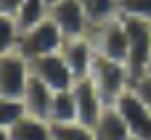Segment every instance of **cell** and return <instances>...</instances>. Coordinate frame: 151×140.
Returning <instances> with one entry per match:
<instances>
[{
    "instance_id": "cell-1",
    "label": "cell",
    "mask_w": 151,
    "mask_h": 140,
    "mask_svg": "<svg viewBox=\"0 0 151 140\" xmlns=\"http://www.w3.org/2000/svg\"><path fill=\"white\" fill-rule=\"evenodd\" d=\"M90 79L96 82V87H98V93H101L106 106H111L133 85V74H130L127 64L106 58L101 53H96V61H93V69H90Z\"/></svg>"
},
{
    "instance_id": "cell-2",
    "label": "cell",
    "mask_w": 151,
    "mask_h": 140,
    "mask_svg": "<svg viewBox=\"0 0 151 140\" xmlns=\"http://www.w3.org/2000/svg\"><path fill=\"white\" fill-rule=\"evenodd\" d=\"M122 21L127 29V69L138 79L151 66V19L122 16Z\"/></svg>"
},
{
    "instance_id": "cell-3",
    "label": "cell",
    "mask_w": 151,
    "mask_h": 140,
    "mask_svg": "<svg viewBox=\"0 0 151 140\" xmlns=\"http://www.w3.org/2000/svg\"><path fill=\"white\" fill-rule=\"evenodd\" d=\"M64 34H61V29L50 21V16L45 19V21H40V24H35V26H29V29H24V32H19V40H16V48L32 61V58H37V56H45V53H56V50H61V45H64Z\"/></svg>"
},
{
    "instance_id": "cell-4",
    "label": "cell",
    "mask_w": 151,
    "mask_h": 140,
    "mask_svg": "<svg viewBox=\"0 0 151 140\" xmlns=\"http://www.w3.org/2000/svg\"><path fill=\"white\" fill-rule=\"evenodd\" d=\"M111 106H117V111L122 114V119H125L133 140H151V109L143 103V98L135 93L133 85Z\"/></svg>"
},
{
    "instance_id": "cell-5",
    "label": "cell",
    "mask_w": 151,
    "mask_h": 140,
    "mask_svg": "<svg viewBox=\"0 0 151 140\" xmlns=\"http://www.w3.org/2000/svg\"><path fill=\"white\" fill-rule=\"evenodd\" d=\"M90 40H93V45H96V53L127 64V29H125L122 16H114V19H109V21L93 26Z\"/></svg>"
},
{
    "instance_id": "cell-6",
    "label": "cell",
    "mask_w": 151,
    "mask_h": 140,
    "mask_svg": "<svg viewBox=\"0 0 151 140\" xmlns=\"http://www.w3.org/2000/svg\"><path fill=\"white\" fill-rule=\"evenodd\" d=\"M29 77H32L29 58L19 48H13V50L0 56V95L21 98L24 90H27Z\"/></svg>"
},
{
    "instance_id": "cell-7",
    "label": "cell",
    "mask_w": 151,
    "mask_h": 140,
    "mask_svg": "<svg viewBox=\"0 0 151 140\" xmlns=\"http://www.w3.org/2000/svg\"><path fill=\"white\" fill-rule=\"evenodd\" d=\"M50 21L61 29V34L69 37H88L93 32V21L88 19L80 0H53L50 3Z\"/></svg>"
},
{
    "instance_id": "cell-8",
    "label": "cell",
    "mask_w": 151,
    "mask_h": 140,
    "mask_svg": "<svg viewBox=\"0 0 151 140\" xmlns=\"http://www.w3.org/2000/svg\"><path fill=\"white\" fill-rule=\"evenodd\" d=\"M29 66H32V74L40 77V79H42L48 87H53V90H69V87L77 82L74 74H72V69L66 66V61H64V56H61V50L37 56V58L29 61Z\"/></svg>"
},
{
    "instance_id": "cell-9",
    "label": "cell",
    "mask_w": 151,
    "mask_h": 140,
    "mask_svg": "<svg viewBox=\"0 0 151 140\" xmlns=\"http://www.w3.org/2000/svg\"><path fill=\"white\" fill-rule=\"evenodd\" d=\"M72 93H74V101H77V122L93 127V124L98 122L101 111L106 109V103H104V98H101L96 82L90 79V74H88V77H80V79L72 85Z\"/></svg>"
},
{
    "instance_id": "cell-10",
    "label": "cell",
    "mask_w": 151,
    "mask_h": 140,
    "mask_svg": "<svg viewBox=\"0 0 151 140\" xmlns=\"http://www.w3.org/2000/svg\"><path fill=\"white\" fill-rule=\"evenodd\" d=\"M61 56H64L66 66L72 69L74 79H80V77H88L90 69H93L96 45H93L90 34H88V37H69V40H64V45H61Z\"/></svg>"
},
{
    "instance_id": "cell-11",
    "label": "cell",
    "mask_w": 151,
    "mask_h": 140,
    "mask_svg": "<svg viewBox=\"0 0 151 140\" xmlns=\"http://www.w3.org/2000/svg\"><path fill=\"white\" fill-rule=\"evenodd\" d=\"M53 87H48L40 77H29V82H27V90H24V95H21V101H24V106H27V114H32V116H40V119H48L50 122V103H53Z\"/></svg>"
},
{
    "instance_id": "cell-12",
    "label": "cell",
    "mask_w": 151,
    "mask_h": 140,
    "mask_svg": "<svg viewBox=\"0 0 151 140\" xmlns=\"http://www.w3.org/2000/svg\"><path fill=\"white\" fill-rule=\"evenodd\" d=\"M96 140H133L122 114L117 111V106H106L98 116V122L93 124Z\"/></svg>"
},
{
    "instance_id": "cell-13",
    "label": "cell",
    "mask_w": 151,
    "mask_h": 140,
    "mask_svg": "<svg viewBox=\"0 0 151 140\" xmlns=\"http://www.w3.org/2000/svg\"><path fill=\"white\" fill-rule=\"evenodd\" d=\"M11 140H53V124L48 119L24 114L11 127Z\"/></svg>"
},
{
    "instance_id": "cell-14",
    "label": "cell",
    "mask_w": 151,
    "mask_h": 140,
    "mask_svg": "<svg viewBox=\"0 0 151 140\" xmlns=\"http://www.w3.org/2000/svg\"><path fill=\"white\" fill-rule=\"evenodd\" d=\"M48 13H50V3H48V0H21V5H19V11H16V16H13L16 29L24 32V29H29V26L45 21Z\"/></svg>"
},
{
    "instance_id": "cell-15",
    "label": "cell",
    "mask_w": 151,
    "mask_h": 140,
    "mask_svg": "<svg viewBox=\"0 0 151 140\" xmlns=\"http://www.w3.org/2000/svg\"><path fill=\"white\" fill-rule=\"evenodd\" d=\"M50 122H53V124L77 122V101H74L72 87H69V90H56V93H53V103H50Z\"/></svg>"
},
{
    "instance_id": "cell-16",
    "label": "cell",
    "mask_w": 151,
    "mask_h": 140,
    "mask_svg": "<svg viewBox=\"0 0 151 140\" xmlns=\"http://www.w3.org/2000/svg\"><path fill=\"white\" fill-rule=\"evenodd\" d=\"M80 3L85 8L88 19L93 21V26H98V24L119 16V0H80Z\"/></svg>"
},
{
    "instance_id": "cell-17",
    "label": "cell",
    "mask_w": 151,
    "mask_h": 140,
    "mask_svg": "<svg viewBox=\"0 0 151 140\" xmlns=\"http://www.w3.org/2000/svg\"><path fill=\"white\" fill-rule=\"evenodd\" d=\"M53 140H96V132L82 122H64V124H53Z\"/></svg>"
},
{
    "instance_id": "cell-18",
    "label": "cell",
    "mask_w": 151,
    "mask_h": 140,
    "mask_svg": "<svg viewBox=\"0 0 151 140\" xmlns=\"http://www.w3.org/2000/svg\"><path fill=\"white\" fill-rule=\"evenodd\" d=\"M27 114V106L21 98H11V95H0V127L11 130L21 116Z\"/></svg>"
},
{
    "instance_id": "cell-19",
    "label": "cell",
    "mask_w": 151,
    "mask_h": 140,
    "mask_svg": "<svg viewBox=\"0 0 151 140\" xmlns=\"http://www.w3.org/2000/svg\"><path fill=\"white\" fill-rule=\"evenodd\" d=\"M16 40H19L16 21H13L11 16H3V13H0V56L16 48Z\"/></svg>"
},
{
    "instance_id": "cell-20",
    "label": "cell",
    "mask_w": 151,
    "mask_h": 140,
    "mask_svg": "<svg viewBox=\"0 0 151 140\" xmlns=\"http://www.w3.org/2000/svg\"><path fill=\"white\" fill-rule=\"evenodd\" d=\"M119 16L151 19V0H119Z\"/></svg>"
},
{
    "instance_id": "cell-21",
    "label": "cell",
    "mask_w": 151,
    "mask_h": 140,
    "mask_svg": "<svg viewBox=\"0 0 151 140\" xmlns=\"http://www.w3.org/2000/svg\"><path fill=\"white\" fill-rule=\"evenodd\" d=\"M133 87H135V93L143 98V103L151 109V71H146V74L138 77V79H133Z\"/></svg>"
},
{
    "instance_id": "cell-22",
    "label": "cell",
    "mask_w": 151,
    "mask_h": 140,
    "mask_svg": "<svg viewBox=\"0 0 151 140\" xmlns=\"http://www.w3.org/2000/svg\"><path fill=\"white\" fill-rule=\"evenodd\" d=\"M19 5H21V0H0V13L13 19L16 11H19Z\"/></svg>"
},
{
    "instance_id": "cell-23",
    "label": "cell",
    "mask_w": 151,
    "mask_h": 140,
    "mask_svg": "<svg viewBox=\"0 0 151 140\" xmlns=\"http://www.w3.org/2000/svg\"><path fill=\"white\" fill-rule=\"evenodd\" d=\"M0 140H11V130H5V127H0Z\"/></svg>"
},
{
    "instance_id": "cell-24",
    "label": "cell",
    "mask_w": 151,
    "mask_h": 140,
    "mask_svg": "<svg viewBox=\"0 0 151 140\" xmlns=\"http://www.w3.org/2000/svg\"><path fill=\"white\" fill-rule=\"evenodd\" d=\"M48 3H53V0H48Z\"/></svg>"
},
{
    "instance_id": "cell-25",
    "label": "cell",
    "mask_w": 151,
    "mask_h": 140,
    "mask_svg": "<svg viewBox=\"0 0 151 140\" xmlns=\"http://www.w3.org/2000/svg\"><path fill=\"white\" fill-rule=\"evenodd\" d=\"M149 71H151V66H149Z\"/></svg>"
}]
</instances>
